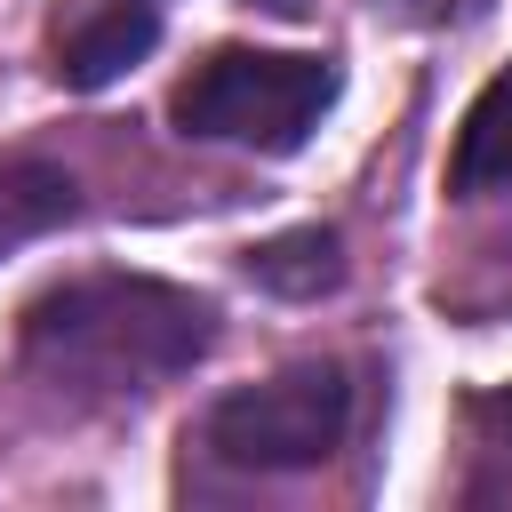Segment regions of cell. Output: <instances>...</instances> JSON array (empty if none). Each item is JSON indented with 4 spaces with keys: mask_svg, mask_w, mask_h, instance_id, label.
<instances>
[{
    "mask_svg": "<svg viewBox=\"0 0 512 512\" xmlns=\"http://www.w3.org/2000/svg\"><path fill=\"white\" fill-rule=\"evenodd\" d=\"M264 8H288V16H296V8H304V0H264Z\"/></svg>",
    "mask_w": 512,
    "mask_h": 512,
    "instance_id": "obj_9",
    "label": "cell"
},
{
    "mask_svg": "<svg viewBox=\"0 0 512 512\" xmlns=\"http://www.w3.org/2000/svg\"><path fill=\"white\" fill-rule=\"evenodd\" d=\"M352 432V384L336 360H296L264 384L224 392L200 416V448L232 472H304L328 464Z\"/></svg>",
    "mask_w": 512,
    "mask_h": 512,
    "instance_id": "obj_3",
    "label": "cell"
},
{
    "mask_svg": "<svg viewBox=\"0 0 512 512\" xmlns=\"http://www.w3.org/2000/svg\"><path fill=\"white\" fill-rule=\"evenodd\" d=\"M248 280L272 288V296H320V288L344 280V248H336V232L304 224V232H280V240L248 248Z\"/></svg>",
    "mask_w": 512,
    "mask_h": 512,
    "instance_id": "obj_7",
    "label": "cell"
},
{
    "mask_svg": "<svg viewBox=\"0 0 512 512\" xmlns=\"http://www.w3.org/2000/svg\"><path fill=\"white\" fill-rule=\"evenodd\" d=\"M152 40H160L152 0H112V8H96V16H80V24L64 32L56 72H64V88H104V80H120L128 64H144Z\"/></svg>",
    "mask_w": 512,
    "mask_h": 512,
    "instance_id": "obj_4",
    "label": "cell"
},
{
    "mask_svg": "<svg viewBox=\"0 0 512 512\" xmlns=\"http://www.w3.org/2000/svg\"><path fill=\"white\" fill-rule=\"evenodd\" d=\"M344 72L336 56H288V48H216L208 64H192L168 96L176 128L200 144H248V152H296L328 104H336Z\"/></svg>",
    "mask_w": 512,
    "mask_h": 512,
    "instance_id": "obj_2",
    "label": "cell"
},
{
    "mask_svg": "<svg viewBox=\"0 0 512 512\" xmlns=\"http://www.w3.org/2000/svg\"><path fill=\"white\" fill-rule=\"evenodd\" d=\"M488 416H496V432H504V440H512V384H504V392H496V400H488Z\"/></svg>",
    "mask_w": 512,
    "mask_h": 512,
    "instance_id": "obj_8",
    "label": "cell"
},
{
    "mask_svg": "<svg viewBox=\"0 0 512 512\" xmlns=\"http://www.w3.org/2000/svg\"><path fill=\"white\" fill-rule=\"evenodd\" d=\"M216 344V304L152 272H88L24 312V368L48 392L120 400L184 376Z\"/></svg>",
    "mask_w": 512,
    "mask_h": 512,
    "instance_id": "obj_1",
    "label": "cell"
},
{
    "mask_svg": "<svg viewBox=\"0 0 512 512\" xmlns=\"http://www.w3.org/2000/svg\"><path fill=\"white\" fill-rule=\"evenodd\" d=\"M72 216H80V184L56 160H0V264Z\"/></svg>",
    "mask_w": 512,
    "mask_h": 512,
    "instance_id": "obj_6",
    "label": "cell"
},
{
    "mask_svg": "<svg viewBox=\"0 0 512 512\" xmlns=\"http://www.w3.org/2000/svg\"><path fill=\"white\" fill-rule=\"evenodd\" d=\"M448 192L456 200H488V192H512V72H496L464 128H456V152H448Z\"/></svg>",
    "mask_w": 512,
    "mask_h": 512,
    "instance_id": "obj_5",
    "label": "cell"
}]
</instances>
